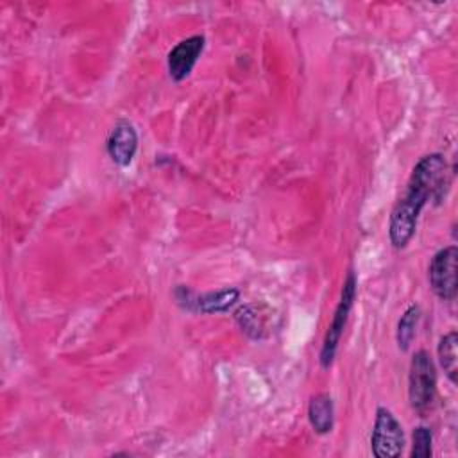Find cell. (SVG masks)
<instances>
[{"label": "cell", "mask_w": 458, "mask_h": 458, "mask_svg": "<svg viewBox=\"0 0 458 458\" xmlns=\"http://www.w3.org/2000/svg\"><path fill=\"white\" fill-rule=\"evenodd\" d=\"M449 184L447 163L442 154H428L419 159L408 179L403 197L392 209L388 236L395 249H404L411 240L417 220L429 199L440 200Z\"/></svg>", "instance_id": "6da1fadb"}, {"label": "cell", "mask_w": 458, "mask_h": 458, "mask_svg": "<svg viewBox=\"0 0 458 458\" xmlns=\"http://www.w3.org/2000/svg\"><path fill=\"white\" fill-rule=\"evenodd\" d=\"M435 395H437L435 365L429 354L424 349H420L411 356V363H410V374H408L410 404L420 417H426L435 404Z\"/></svg>", "instance_id": "7a4b0ae2"}, {"label": "cell", "mask_w": 458, "mask_h": 458, "mask_svg": "<svg viewBox=\"0 0 458 458\" xmlns=\"http://www.w3.org/2000/svg\"><path fill=\"white\" fill-rule=\"evenodd\" d=\"M372 454L377 458H395L401 456L404 447V433L401 422L394 413L383 406L376 410L374 429L370 435Z\"/></svg>", "instance_id": "3957f363"}, {"label": "cell", "mask_w": 458, "mask_h": 458, "mask_svg": "<svg viewBox=\"0 0 458 458\" xmlns=\"http://www.w3.org/2000/svg\"><path fill=\"white\" fill-rule=\"evenodd\" d=\"M354 297H356V277H354L352 272H349L347 279L344 281L340 302L335 310V315H333L331 324L327 327V333L324 336V344H322V351H320V365L324 369H327L333 363V358L336 354V347H338L340 336L344 333V327L347 324V317H349V311L352 308Z\"/></svg>", "instance_id": "277c9868"}, {"label": "cell", "mask_w": 458, "mask_h": 458, "mask_svg": "<svg viewBox=\"0 0 458 458\" xmlns=\"http://www.w3.org/2000/svg\"><path fill=\"white\" fill-rule=\"evenodd\" d=\"M456 258L458 249L454 245L440 249L428 268L431 290L442 301H453L456 297Z\"/></svg>", "instance_id": "5b68a950"}, {"label": "cell", "mask_w": 458, "mask_h": 458, "mask_svg": "<svg viewBox=\"0 0 458 458\" xmlns=\"http://www.w3.org/2000/svg\"><path fill=\"white\" fill-rule=\"evenodd\" d=\"M240 292L236 288H224L208 293H193L186 286H179L175 290L177 302L188 311H200V313H224L231 306L236 304Z\"/></svg>", "instance_id": "8992f818"}, {"label": "cell", "mask_w": 458, "mask_h": 458, "mask_svg": "<svg viewBox=\"0 0 458 458\" xmlns=\"http://www.w3.org/2000/svg\"><path fill=\"white\" fill-rule=\"evenodd\" d=\"M204 43H206L204 36L197 34V36H190V38L179 41L168 52L166 64H168V73H170L172 81L181 82L190 75V72L193 70L199 55L204 50Z\"/></svg>", "instance_id": "52a82bcc"}, {"label": "cell", "mask_w": 458, "mask_h": 458, "mask_svg": "<svg viewBox=\"0 0 458 458\" xmlns=\"http://www.w3.org/2000/svg\"><path fill=\"white\" fill-rule=\"evenodd\" d=\"M138 150V134L132 123L120 120L109 138H107V154L113 163L118 166H129Z\"/></svg>", "instance_id": "ba28073f"}, {"label": "cell", "mask_w": 458, "mask_h": 458, "mask_svg": "<svg viewBox=\"0 0 458 458\" xmlns=\"http://www.w3.org/2000/svg\"><path fill=\"white\" fill-rule=\"evenodd\" d=\"M333 413H335L333 399L327 394H318L310 401L308 419L318 435H326L331 431L333 417H335Z\"/></svg>", "instance_id": "9c48e42d"}, {"label": "cell", "mask_w": 458, "mask_h": 458, "mask_svg": "<svg viewBox=\"0 0 458 458\" xmlns=\"http://www.w3.org/2000/svg\"><path fill=\"white\" fill-rule=\"evenodd\" d=\"M456 345H458V336L454 331L444 335L438 342V360L440 365L445 372V376L451 379V383L458 381V352H456Z\"/></svg>", "instance_id": "30bf717a"}, {"label": "cell", "mask_w": 458, "mask_h": 458, "mask_svg": "<svg viewBox=\"0 0 458 458\" xmlns=\"http://www.w3.org/2000/svg\"><path fill=\"white\" fill-rule=\"evenodd\" d=\"M419 318H420V308L417 304H411L404 315L401 317L399 324H397V345L401 351H406L415 336V331H417V324H419Z\"/></svg>", "instance_id": "8fae6325"}, {"label": "cell", "mask_w": 458, "mask_h": 458, "mask_svg": "<svg viewBox=\"0 0 458 458\" xmlns=\"http://www.w3.org/2000/svg\"><path fill=\"white\" fill-rule=\"evenodd\" d=\"M431 431L426 426H419L413 429V444L410 456L411 458H429L431 456Z\"/></svg>", "instance_id": "7c38bea8"}]
</instances>
